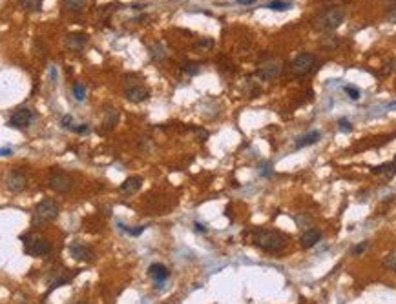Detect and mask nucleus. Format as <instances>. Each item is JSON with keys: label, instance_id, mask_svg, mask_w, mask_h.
<instances>
[{"label": "nucleus", "instance_id": "obj_1", "mask_svg": "<svg viewBox=\"0 0 396 304\" xmlns=\"http://www.w3.org/2000/svg\"><path fill=\"white\" fill-rule=\"evenodd\" d=\"M250 243L254 246H258L259 250H263V252L279 253L289 244V237H287L285 233L277 232V230L258 228L250 233Z\"/></svg>", "mask_w": 396, "mask_h": 304}, {"label": "nucleus", "instance_id": "obj_2", "mask_svg": "<svg viewBox=\"0 0 396 304\" xmlns=\"http://www.w3.org/2000/svg\"><path fill=\"white\" fill-rule=\"evenodd\" d=\"M345 20V10L340 6H330L316 17V28L321 31H334Z\"/></svg>", "mask_w": 396, "mask_h": 304}, {"label": "nucleus", "instance_id": "obj_3", "mask_svg": "<svg viewBox=\"0 0 396 304\" xmlns=\"http://www.w3.org/2000/svg\"><path fill=\"white\" fill-rule=\"evenodd\" d=\"M59 211H61V206H59L57 200L53 199H44L40 200L33 209V222L35 224H48L59 217Z\"/></svg>", "mask_w": 396, "mask_h": 304}, {"label": "nucleus", "instance_id": "obj_4", "mask_svg": "<svg viewBox=\"0 0 396 304\" xmlns=\"http://www.w3.org/2000/svg\"><path fill=\"white\" fill-rule=\"evenodd\" d=\"M22 243H24V252L31 257H46L51 253V243L42 235L29 233L22 237Z\"/></svg>", "mask_w": 396, "mask_h": 304}, {"label": "nucleus", "instance_id": "obj_5", "mask_svg": "<svg viewBox=\"0 0 396 304\" xmlns=\"http://www.w3.org/2000/svg\"><path fill=\"white\" fill-rule=\"evenodd\" d=\"M48 186L53 191L57 193H68V191L73 190V177L64 170H59V168H53L48 175Z\"/></svg>", "mask_w": 396, "mask_h": 304}, {"label": "nucleus", "instance_id": "obj_6", "mask_svg": "<svg viewBox=\"0 0 396 304\" xmlns=\"http://www.w3.org/2000/svg\"><path fill=\"white\" fill-rule=\"evenodd\" d=\"M316 64H318V58L314 53H300L292 58L291 71L296 77H307L316 67Z\"/></svg>", "mask_w": 396, "mask_h": 304}, {"label": "nucleus", "instance_id": "obj_7", "mask_svg": "<svg viewBox=\"0 0 396 304\" xmlns=\"http://www.w3.org/2000/svg\"><path fill=\"white\" fill-rule=\"evenodd\" d=\"M33 119H35L33 110L28 108V106H20L19 110H15V113L11 115L10 126L11 128H17V129L28 128L29 124L33 122Z\"/></svg>", "mask_w": 396, "mask_h": 304}, {"label": "nucleus", "instance_id": "obj_8", "mask_svg": "<svg viewBox=\"0 0 396 304\" xmlns=\"http://www.w3.org/2000/svg\"><path fill=\"white\" fill-rule=\"evenodd\" d=\"M281 69H283V66L279 60H267L259 66L258 75H259V79H263V81H274V79L279 77Z\"/></svg>", "mask_w": 396, "mask_h": 304}, {"label": "nucleus", "instance_id": "obj_9", "mask_svg": "<svg viewBox=\"0 0 396 304\" xmlns=\"http://www.w3.org/2000/svg\"><path fill=\"white\" fill-rule=\"evenodd\" d=\"M70 255L77 261H91L93 259V252H91V248L86 246V244L82 243V241H73L70 244Z\"/></svg>", "mask_w": 396, "mask_h": 304}, {"label": "nucleus", "instance_id": "obj_10", "mask_svg": "<svg viewBox=\"0 0 396 304\" xmlns=\"http://www.w3.org/2000/svg\"><path fill=\"white\" fill-rule=\"evenodd\" d=\"M124 97L130 100V102H135V104H139V102H143V100H146L150 97V91L144 88V86L141 84H132L128 86L126 90H124Z\"/></svg>", "mask_w": 396, "mask_h": 304}, {"label": "nucleus", "instance_id": "obj_11", "mask_svg": "<svg viewBox=\"0 0 396 304\" xmlns=\"http://www.w3.org/2000/svg\"><path fill=\"white\" fill-rule=\"evenodd\" d=\"M6 186H8V190H10L11 193H20V191L26 188V175L22 173V171L13 170L10 175H8Z\"/></svg>", "mask_w": 396, "mask_h": 304}, {"label": "nucleus", "instance_id": "obj_12", "mask_svg": "<svg viewBox=\"0 0 396 304\" xmlns=\"http://www.w3.org/2000/svg\"><path fill=\"white\" fill-rule=\"evenodd\" d=\"M321 237H323V235H321L320 230H314V228L307 230V232L300 237V244L303 250H310V248H314L316 244L320 243Z\"/></svg>", "mask_w": 396, "mask_h": 304}, {"label": "nucleus", "instance_id": "obj_13", "mask_svg": "<svg viewBox=\"0 0 396 304\" xmlns=\"http://www.w3.org/2000/svg\"><path fill=\"white\" fill-rule=\"evenodd\" d=\"M86 42H88V35L84 33H72L68 35L66 40H64V44H66V48L70 51H81L86 46Z\"/></svg>", "mask_w": 396, "mask_h": 304}, {"label": "nucleus", "instance_id": "obj_14", "mask_svg": "<svg viewBox=\"0 0 396 304\" xmlns=\"http://www.w3.org/2000/svg\"><path fill=\"white\" fill-rule=\"evenodd\" d=\"M148 275L153 279V282L155 284H162L164 280L170 277V270H168L164 264H159V262H155V264H152V266L148 268Z\"/></svg>", "mask_w": 396, "mask_h": 304}, {"label": "nucleus", "instance_id": "obj_15", "mask_svg": "<svg viewBox=\"0 0 396 304\" xmlns=\"http://www.w3.org/2000/svg\"><path fill=\"white\" fill-rule=\"evenodd\" d=\"M141 186H143V179L141 177H128L126 181L121 184V193L124 195H135L139 190H141Z\"/></svg>", "mask_w": 396, "mask_h": 304}, {"label": "nucleus", "instance_id": "obj_16", "mask_svg": "<svg viewBox=\"0 0 396 304\" xmlns=\"http://www.w3.org/2000/svg\"><path fill=\"white\" fill-rule=\"evenodd\" d=\"M371 173H374V175H385L387 179H392L396 173V164L394 162H385V164H380V166L372 168Z\"/></svg>", "mask_w": 396, "mask_h": 304}, {"label": "nucleus", "instance_id": "obj_17", "mask_svg": "<svg viewBox=\"0 0 396 304\" xmlns=\"http://www.w3.org/2000/svg\"><path fill=\"white\" fill-rule=\"evenodd\" d=\"M86 4L88 0H62V8L70 13H82Z\"/></svg>", "mask_w": 396, "mask_h": 304}, {"label": "nucleus", "instance_id": "obj_18", "mask_svg": "<svg viewBox=\"0 0 396 304\" xmlns=\"http://www.w3.org/2000/svg\"><path fill=\"white\" fill-rule=\"evenodd\" d=\"M320 138H321V133L320 131H310V133H307V135H303V137L300 138L296 142V147L300 149V147H305V146H310V144H316V142H320Z\"/></svg>", "mask_w": 396, "mask_h": 304}, {"label": "nucleus", "instance_id": "obj_19", "mask_svg": "<svg viewBox=\"0 0 396 304\" xmlns=\"http://www.w3.org/2000/svg\"><path fill=\"white\" fill-rule=\"evenodd\" d=\"M166 55H168L166 48H164L161 42H153L152 46H150V57H152L153 60H164Z\"/></svg>", "mask_w": 396, "mask_h": 304}, {"label": "nucleus", "instance_id": "obj_20", "mask_svg": "<svg viewBox=\"0 0 396 304\" xmlns=\"http://www.w3.org/2000/svg\"><path fill=\"white\" fill-rule=\"evenodd\" d=\"M19 6L24 11L33 13V11H40V10H42V0H19Z\"/></svg>", "mask_w": 396, "mask_h": 304}, {"label": "nucleus", "instance_id": "obj_21", "mask_svg": "<svg viewBox=\"0 0 396 304\" xmlns=\"http://www.w3.org/2000/svg\"><path fill=\"white\" fill-rule=\"evenodd\" d=\"M265 8H268V10H272V11H287L292 8V2H289V0H272V2H268Z\"/></svg>", "mask_w": 396, "mask_h": 304}, {"label": "nucleus", "instance_id": "obj_22", "mask_svg": "<svg viewBox=\"0 0 396 304\" xmlns=\"http://www.w3.org/2000/svg\"><path fill=\"white\" fill-rule=\"evenodd\" d=\"M382 264H383V268H385V270L394 271V273H396V252H391L389 255L383 257Z\"/></svg>", "mask_w": 396, "mask_h": 304}, {"label": "nucleus", "instance_id": "obj_23", "mask_svg": "<svg viewBox=\"0 0 396 304\" xmlns=\"http://www.w3.org/2000/svg\"><path fill=\"white\" fill-rule=\"evenodd\" d=\"M115 122H117V111L110 110V111H108V115H106V120H104V126H102V131H110V129L115 126Z\"/></svg>", "mask_w": 396, "mask_h": 304}, {"label": "nucleus", "instance_id": "obj_24", "mask_svg": "<svg viewBox=\"0 0 396 304\" xmlns=\"http://www.w3.org/2000/svg\"><path fill=\"white\" fill-rule=\"evenodd\" d=\"M73 97H75L79 102L86 99V86L81 84V82H75V84H73Z\"/></svg>", "mask_w": 396, "mask_h": 304}, {"label": "nucleus", "instance_id": "obj_25", "mask_svg": "<svg viewBox=\"0 0 396 304\" xmlns=\"http://www.w3.org/2000/svg\"><path fill=\"white\" fill-rule=\"evenodd\" d=\"M369 248H371V243H369V241H363V243H360V244H356V246H353L351 253H353L354 257H360V255H363V253L367 252Z\"/></svg>", "mask_w": 396, "mask_h": 304}, {"label": "nucleus", "instance_id": "obj_26", "mask_svg": "<svg viewBox=\"0 0 396 304\" xmlns=\"http://www.w3.org/2000/svg\"><path fill=\"white\" fill-rule=\"evenodd\" d=\"M344 91L349 95V99H353V100H360V97H362L360 90L356 88V86H353V84H345L344 86Z\"/></svg>", "mask_w": 396, "mask_h": 304}, {"label": "nucleus", "instance_id": "obj_27", "mask_svg": "<svg viewBox=\"0 0 396 304\" xmlns=\"http://www.w3.org/2000/svg\"><path fill=\"white\" fill-rule=\"evenodd\" d=\"M212 46H214V40H212V38H203V40H199V42L196 44V49H199V51H208Z\"/></svg>", "mask_w": 396, "mask_h": 304}, {"label": "nucleus", "instance_id": "obj_28", "mask_svg": "<svg viewBox=\"0 0 396 304\" xmlns=\"http://www.w3.org/2000/svg\"><path fill=\"white\" fill-rule=\"evenodd\" d=\"M338 128L342 133H351L353 131V126H351V122H349L347 119H340L338 120Z\"/></svg>", "mask_w": 396, "mask_h": 304}, {"label": "nucleus", "instance_id": "obj_29", "mask_svg": "<svg viewBox=\"0 0 396 304\" xmlns=\"http://www.w3.org/2000/svg\"><path fill=\"white\" fill-rule=\"evenodd\" d=\"M119 228L123 230V232L130 233V235H141V233L144 232V226H139V228H128V226H124V224H119Z\"/></svg>", "mask_w": 396, "mask_h": 304}, {"label": "nucleus", "instance_id": "obj_30", "mask_svg": "<svg viewBox=\"0 0 396 304\" xmlns=\"http://www.w3.org/2000/svg\"><path fill=\"white\" fill-rule=\"evenodd\" d=\"M61 124H62V128H66V129H73V126H75L72 115H64L61 119Z\"/></svg>", "mask_w": 396, "mask_h": 304}, {"label": "nucleus", "instance_id": "obj_31", "mask_svg": "<svg viewBox=\"0 0 396 304\" xmlns=\"http://www.w3.org/2000/svg\"><path fill=\"white\" fill-rule=\"evenodd\" d=\"M183 69H185L188 75H197V73H199V64H192L190 62V64H186Z\"/></svg>", "mask_w": 396, "mask_h": 304}, {"label": "nucleus", "instance_id": "obj_32", "mask_svg": "<svg viewBox=\"0 0 396 304\" xmlns=\"http://www.w3.org/2000/svg\"><path fill=\"white\" fill-rule=\"evenodd\" d=\"M385 20H387V22H389V24H396V6H392L391 10L387 11Z\"/></svg>", "mask_w": 396, "mask_h": 304}, {"label": "nucleus", "instance_id": "obj_33", "mask_svg": "<svg viewBox=\"0 0 396 304\" xmlns=\"http://www.w3.org/2000/svg\"><path fill=\"white\" fill-rule=\"evenodd\" d=\"M11 149L10 147H4V149H0V157H8V155H11Z\"/></svg>", "mask_w": 396, "mask_h": 304}, {"label": "nucleus", "instance_id": "obj_34", "mask_svg": "<svg viewBox=\"0 0 396 304\" xmlns=\"http://www.w3.org/2000/svg\"><path fill=\"white\" fill-rule=\"evenodd\" d=\"M194 226H196V230H197V232H206V228H205V226H203V224L196 222V224H194Z\"/></svg>", "mask_w": 396, "mask_h": 304}, {"label": "nucleus", "instance_id": "obj_35", "mask_svg": "<svg viewBox=\"0 0 396 304\" xmlns=\"http://www.w3.org/2000/svg\"><path fill=\"white\" fill-rule=\"evenodd\" d=\"M239 4H254V2H256V0H238Z\"/></svg>", "mask_w": 396, "mask_h": 304}, {"label": "nucleus", "instance_id": "obj_36", "mask_svg": "<svg viewBox=\"0 0 396 304\" xmlns=\"http://www.w3.org/2000/svg\"><path fill=\"white\" fill-rule=\"evenodd\" d=\"M385 2H394V0H385Z\"/></svg>", "mask_w": 396, "mask_h": 304}, {"label": "nucleus", "instance_id": "obj_37", "mask_svg": "<svg viewBox=\"0 0 396 304\" xmlns=\"http://www.w3.org/2000/svg\"><path fill=\"white\" fill-rule=\"evenodd\" d=\"M394 164H396V157H394Z\"/></svg>", "mask_w": 396, "mask_h": 304}, {"label": "nucleus", "instance_id": "obj_38", "mask_svg": "<svg viewBox=\"0 0 396 304\" xmlns=\"http://www.w3.org/2000/svg\"><path fill=\"white\" fill-rule=\"evenodd\" d=\"M81 304H84V302H81Z\"/></svg>", "mask_w": 396, "mask_h": 304}]
</instances>
